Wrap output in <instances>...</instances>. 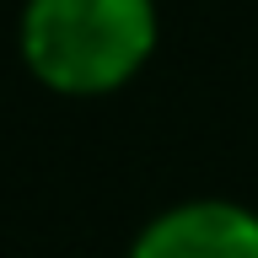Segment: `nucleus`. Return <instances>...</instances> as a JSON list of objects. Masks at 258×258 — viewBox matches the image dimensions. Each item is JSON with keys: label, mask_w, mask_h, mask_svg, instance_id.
I'll return each mask as SVG.
<instances>
[{"label": "nucleus", "mask_w": 258, "mask_h": 258, "mask_svg": "<svg viewBox=\"0 0 258 258\" xmlns=\"http://www.w3.org/2000/svg\"><path fill=\"white\" fill-rule=\"evenodd\" d=\"M156 48L151 0H27L22 59L64 97H97L124 86Z\"/></svg>", "instance_id": "1"}, {"label": "nucleus", "mask_w": 258, "mask_h": 258, "mask_svg": "<svg viewBox=\"0 0 258 258\" xmlns=\"http://www.w3.org/2000/svg\"><path fill=\"white\" fill-rule=\"evenodd\" d=\"M129 258H258V215L226 199H194L156 215Z\"/></svg>", "instance_id": "2"}]
</instances>
